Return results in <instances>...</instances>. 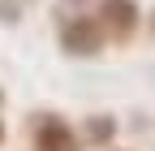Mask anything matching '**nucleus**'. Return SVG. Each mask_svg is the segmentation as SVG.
<instances>
[{"label": "nucleus", "mask_w": 155, "mask_h": 151, "mask_svg": "<svg viewBox=\"0 0 155 151\" xmlns=\"http://www.w3.org/2000/svg\"><path fill=\"white\" fill-rule=\"evenodd\" d=\"M30 143H35V151H82L73 125H69L65 117H56V112H39V117H35Z\"/></svg>", "instance_id": "1"}, {"label": "nucleus", "mask_w": 155, "mask_h": 151, "mask_svg": "<svg viewBox=\"0 0 155 151\" xmlns=\"http://www.w3.org/2000/svg\"><path fill=\"white\" fill-rule=\"evenodd\" d=\"M95 22L104 26L108 39L125 43L134 30H138V0H99V9H95Z\"/></svg>", "instance_id": "2"}, {"label": "nucleus", "mask_w": 155, "mask_h": 151, "mask_svg": "<svg viewBox=\"0 0 155 151\" xmlns=\"http://www.w3.org/2000/svg\"><path fill=\"white\" fill-rule=\"evenodd\" d=\"M104 26L95 22V17H69V22L61 26V48L69 56H95L104 48Z\"/></svg>", "instance_id": "3"}, {"label": "nucleus", "mask_w": 155, "mask_h": 151, "mask_svg": "<svg viewBox=\"0 0 155 151\" xmlns=\"http://www.w3.org/2000/svg\"><path fill=\"white\" fill-rule=\"evenodd\" d=\"M86 138H112V121H91L86 125Z\"/></svg>", "instance_id": "4"}, {"label": "nucleus", "mask_w": 155, "mask_h": 151, "mask_svg": "<svg viewBox=\"0 0 155 151\" xmlns=\"http://www.w3.org/2000/svg\"><path fill=\"white\" fill-rule=\"evenodd\" d=\"M0 143H5V121H0Z\"/></svg>", "instance_id": "5"}, {"label": "nucleus", "mask_w": 155, "mask_h": 151, "mask_svg": "<svg viewBox=\"0 0 155 151\" xmlns=\"http://www.w3.org/2000/svg\"><path fill=\"white\" fill-rule=\"evenodd\" d=\"M151 30H155V17H151Z\"/></svg>", "instance_id": "6"}]
</instances>
